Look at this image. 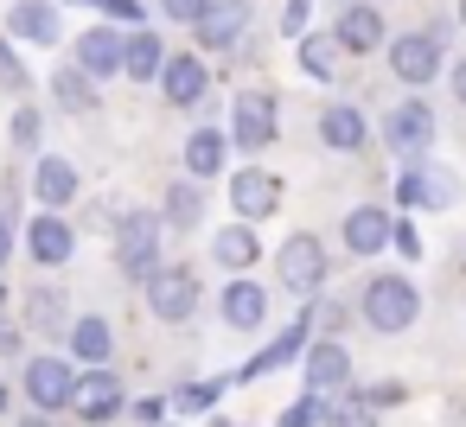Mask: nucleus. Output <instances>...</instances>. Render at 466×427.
I'll list each match as a JSON object with an SVG mask.
<instances>
[{
    "mask_svg": "<svg viewBox=\"0 0 466 427\" xmlns=\"http://www.w3.org/2000/svg\"><path fill=\"white\" fill-rule=\"evenodd\" d=\"M415 313H421V293H415L402 274H377V281L364 287V325H377V332H409Z\"/></svg>",
    "mask_w": 466,
    "mask_h": 427,
    "instance_id": "1",
    "label": "nucleus"
},
{
    "mask_svg": "<svg viewBox=\"0 0 466 427\" xmlns=\"http://www.w3.org/2000/svg\"><path fill=\"white\" fill-rule=\"evenodd\" d=\"M116 262H122V274L154 281L160 274V217H147V211L122 217L116 223Z\"/></svg>",
    "mask_w": 466,
    "mask_h": 427,
    "instance_id": "2",
    "label": "nucleus"
},
{
    "mask_svg": "<svg viewBox=\"0 0 466 427\" xmlns=\"http://www.w3.org/2000/svg\"><path fill=\"white\" fill-rule=\"evenodd\" d=\"M147 306H154V319H167V325L192 319V313H198V274H192V268H160V274L147 281Z\"/></svg>",
    "mask_w": 466,
    "mask_h": 427,
    "instance_id": "3",
    "label": "nucleus"
},
{
    "mask_svg": "<svg viewBox=\"0 0 466 427\" xmlns=\"http://www.w3.org/2000/svg\"><path fill=\"white\" fill-rule=\"evenodd\" d=\"M281 281H288V293H319V281H326V249H319V236H288L281 243Z\"/></svg>",
    "mask_w": 466,
    "mask_h": 427,
    "instance_id": "4",
    "label": "nucleus"
},
{
    "mask_svg": "<svg viewBox=\"0 0 466 427\" xmlns=\"http://www.w3.org/2000/svg\"><path fill=\"white\" fill-rule=\"evenodd\" d=\"M230 122H237V128H230L237 147H243V154H262V147L275 141V96H268V90H243Z\"/></svg>",
    "mask_w": 466,
    "mask_h": 427,
    "instance_id": "5",
    "label": "nucleus"
},
{
    "mask_svg": "<svg viewBox=\"0 0 466 427\" xmlns=\"http://www.w3.org/2000/svg\"><path fill=\"white\" fill-rule=\"evenodd\" d=\"M26 395L52 414V408H65V402H77V376H71V363L65 357H33L26 363Z\"/></svg>",
    "mask_w": 466,
    "mask_h": 427,
    "instance_id": "6",
    "label": "nucleus"
},
{
    "mask_svg": "<svg viewBox=\"0 0 466 427\" xmlns=\"http://www.w3.org/2000/svg\"><path fill=\"white\" fill-rule=\"evenodd\" d=\"M390 71H396L402 84H428V77L441 71V39H434V33H402V39L390 45Z\"/></svg>",
    "mask_w": 466,
    "mask_h": 427,
    "instance_id": "7",
    "label": "nucleus"
},
{
    "mask_svg": "<svg viewBox=\"0 0 466 427\" xmlns=\"http://www.w3.org/2000/svg\"><path fill=\"white\" fill-rule=\"evenodd\" d=\"M77 71L84 77H109V71H128V39H116L109 26H90L77 39Z\"/></svg>",
    "mask_w": 466,
    "mask_h": 427,
    "instance_id": "8",
    "label": "nucleus"
},
{
    "mask_svg": "<svg viewBox=\"0 0 466 427\" xmlns=\"http://www.w3.org/2000/svg\"><path fill=\"white\" fill-rule=\"evenodd\" d=\"M230 204H237V217H243V223H262V217L281 204L275 173H256V166H249V173H237V179H230Z\"/></svg>",
    "mask_w": 466,
    "mask_h": 427,
    "instance_id": "9",
    "label": "nucleus"
},
{
    "mask_svg": "<svg viewBox=\"0 0 466 427\" xmlns=\"http://www.w3.org/2000/svg\"><path fill=\"white\" fill-rule=\"evenodd\" d=\"M26 249H33V262H46V268H58V262H71V249H77V236H71V223H65L58 211H39V217L26 223Z\"/></svg>",
    "mask_w": 466,
    "mask_h": 427,
    "instance_id": "10",
    "label": "nucleus"
},
{
    "mask_svg": "<svg viewBox=\"0 0 466 427\" xmlns=\"http://www.w3.org/2000/svg\"><path fill=\"white\" fill-rule=\"evenodd\" d=\"M460 185L441 173V166H415V173H396V204H453Z\"/></svg>",
    "mask_w": 466,
    "mask_h": 427,
    "instance_id": "11",
    "label": "nucleus"
},
{
    "mask_svg": "<svg viewBox=\"0 0 466 427\" xmlns=\"http://www.w3.org/2000/svg\"><path fill=\"white\" fill-rule=\"evenodd\" d=\"M243 26H249V0H211V14L198 20V45L224 52V45L243 39Z\"/></svg>",
    "mask_w": 466,
    "mask_h": 427,
    "instance_id": "12",
    "label": "nucleus"
},
{
    "mask_svg": "<svg viewBox=\"0 0 466 427\" xmlns=\"http://www.w3.org/2000/svg\"><path fill=\"white\" fill-rule=\"evenodd\" d=\"M332 39H339L351 58H358V52H377V45H383V14H377V7H345Z\"/></svg>",
    "mask_w": 466,
    "mask_h": 427,
    "instance_id": "13",
    "label": "nucleus"
},
{
    "mask_svg": "<svg viewBox=\"0 0 466 427\" xmlns=\"http://www.w3.org/2000/svg\"><path fill=\"white\" fill-rule=\"evenodd\" d=\"M383 134H390V147H396V154H415V147H428V134H434V115H428V103H402V109L383 122Z\"/></svg>",
    "mask_w": 466,
    "mask_h": 427,
    "instance_id": "14",
    "label": "nucleus"
},
{
    "mask_svg": "<svg viewBox=\"0 0 466 427\" xmlns=\"http://www.w3.org/2000/svg\"><path fill=\"white\" fill-rule=\"evenodd\" d=\"M84 421H109L116 408H122V382L109 376V370H96V376H77V402H71Z\"/></svg>",
    "mask_w": 466,
    "mask_h": 427,
    "instance_id": "15",
    "label": "nucleus"
},
{
    "mask_svg": "<svg viewBox=\"0 0 466 427\" xmlns=\"http://www.w3.org/2000/svg\"><path fill=\"white\" fill-rule=\"evenodd\" d=\"M7 33L33 39V45H52L58 39V7H52V0H20V7L7 14Z\"/></svg>",
    "mask_w": 466,
    "mask_h": 427,
    "instance_id": "16",
    "label": "nucleus"
},
{
    "mask_svg": "<svg viewBox=\"0 0 466 427\" xmlns=\"http://www.w3.org/2000/svg\"><path fill=\"white\" fill-rule=\"evenodd\" d=\"M319 134H326V147L358 154V147H364V109H358V103H332V109L319 115Z\"/></svg>",
    "mask_w": 466,
    "mask_h": 427,
    "instance_id": "17",
    "label": "nucleus"
},
{
    "mask_svg": "<svg viewBox=\"0 0 466 427\" xmlns=\"http://www.w3.org/2000/svg\"><path fill=\"white\" fill-rule=\"evenodd\" d=\"M345 243H351V255H377L383 243H396V223H390L383 211H370V204H364V211H351V217H345Z\"/></svg>",
    "mask_w": 466,
    "mask_h": 427,
    "instance_id": "18",
    "label": "nucleus"
},
{
    "mask_svg": "<svg viewBox=\"0 0 466 427\" xmlns=\"http://www.w3.org/2000/svg\"><path fill=\"white\" fill-rule=\"evenodd\" d=\"M351 382V357H345V344H313L307 351V389H345Z\"/></svg>",
    "mask_w": 466,
    "mask_h": 427,
    "instance_id": "19",
    "label": "nucleus"
},
{
    "mask_svg": "<svg viewBox=\"0 0 466 427\" xmlns=\"http://www.w3.org/2000/svg\"><path fill=\"white\" fill-rule=\"evenodd\" d=\"M307 325H313V319H294V325H288V332H281V338H275L262 357H249V363L237 370V382H249V376H262V370H281V363H294V357H300V344H307Z\"/></svg>",
    "mask_w": 466,
    "mask_h": 427,
    "instance_id": "20",
    "label": "nucleus"
},
{
    "mask_svg": "<svg viewBox=\"0 0 466 427\" xmlns=\"http://www.w3.org/2000/svg\"><path fill=\"white\" fill-rule=\"evenodd\" d=\"M33 192H39V204H46V211L71 204V198H77V173H71V160H39V173H33Z\"/></svg>",
    "mask_w": 466,
    "mask_h": 427,
    "instance_id": "21",
    "label": "nucleus"
},
{
    "mask_svg": "<svg viewBox=\"0 0 466 427\" xmlns=\"http://www.w3.org/2000/svg\"><path fill=\"white\" fill-rule=\"evenodd\" d=\"M160 84H167V103H179V109H192V103L205 96V84H211V77H205V65H198V58H173Z\"/></svg>",
    "mask_w": 466,
    "mask_h": 427,
    "instance_id": "22",
    "label": "nucleus"
},
{
    "mask_svg": "<svg viewBox=\"0 0 466 427\" xmlns=\"http://www.w3.org/2000/svg\"><path fill=\"white\" fill-rule=\"evenodd\" d=\"M211 249H218V262H224V268H237V274H249V268H256V255H262V243H256V230H249V223L218 230V243H211Z\"/></svg>",
    "mask_w": 466,
    "mask_h": 427,
    "instance_id": "23",
    "label": "nucleus"
},
{
    "mask_svg": "<svg viewBox=\"0 0 466 427\" xmlns=\"http://www.w3.org/2000/svg\"><path fill=\"white\" fill-rule=\"evenodd\" d=\"M339 52H345L339 39H326V33H307V39H300V71H307L313 84H332V77H339Z\"/></svg>",
    "mask_w": 466,
    "mask_h": 427,
    "instance_id": "24",
    "label": "nucleus"
},
{
    "mask_svg": "<svg viewBox=\"0 0 466 427\" xmlns=\"http://www.w3.org/2000/svg\"><path fill=\"white\" fill-rule=\"evenodd\" d=\"M262 313H268V293L256 287V281H230V293H224V319L230 325H262Z\"/></svg>",
    "mask_w": 466,
    "mask_h": 427,
    "instance_id": "25",
    "label": "nucleus"
},
{
    "mask_svg": "<svg viewBox=\"0 0 466 427\" xmlns=\"http://www.w3.org/2000/svg\"><path fill=\"white\" fill-rule=\"evenodd\" d=\"M167 65H173V58H167V45H160L154 33H135V39H128V77L147 84V77H167Z\"/></svg>",
    "mask_w": 466,
    "mask_h": 427,
    "instance_id": "26",
    "label": "nucleus"
},
{
    "mask_svg": "<svg viewBox=\"0 0 466 427\" xmlns=\"http://www.w3.org/2000/svg\"><path fill=\"white\" fill-rule=\"evenodd\" d=\"M186 166H192V179H211V173L224 166V134H211V128H198V134L186 141Z\"/></svg>",
    "mask_w": 466,
    "mask_h": 427,
    "instance_id": "27",
    "label": "nucleus"
},
{
    "mask_svg": "<svg viewBox=\"0 0 466 427\" xmlns=\"http://www.w3.org/2000/svg\"><path fill=\"white\" fill-rule=\"evenodd\" d=\"M71 351L103 370V357H109V325H103V319H77V325H71Z\"/></svg>",
    "mask_w": 466,
    "mask_h": 427,
    "instance_id": "28",
    "label": "nucleus"
},
{
    "mask_svg": "<svg viewBox=\"0 0 466 427\" xmlns=\"http://www.w3.org/2000/svg\"><path fill=\"white\" fill-rule=\"evenodd\" d=\"M52 96H58V103H65V109H77V115H84V109H96V90H90V77H84V71H77V65H71V71H58V77H52Z\"/></svg>",
    "mask_w": 466,
    "mask_h": 427,
    "instance_id": "29",
    "label": "nucleus"
},
{
    "mask_svg": "<svg viewBox=\"0 0 466 427\" xmlns=\"http://www.w3.org/2000/svg\"><path fill=\"white\" fill-rule=\"evenodd\" d=\"M198 217H205V192H198V179H179L167 192V223H198Z\"/></svg>",
    "mask_w": 466,
    "mask_h": 427,
    "instance_id": "30",
    "label": "nucleus"
},
{
    "mask_svg": "<svg viewBox=\"0 0 466 427\" xmlns=\"http://www.w3.org/2000/svg\"><path fill=\"white\" fill-rule=\"evenodd\" d=\"M26 313H33V325H46V332H52V325H58V319H65V300H58V293H46V287H39V293H33V300H26Z\"/></svg>",
    "mask_w": 466,
    "mask_h": 427,
    "instance_id": "31",
    "label": "nucleus"
},
{
    "mask_svg": "<svg viewBox=\"0 0 466 427\" xmlns=\"http://www.w3.org/2000/svg\"><path fill=\"white\" fill-rule=\"evenodd\" d=\"M218 389H224V382H179V389H173V402H179V408H211V402H218Z\"/></svg>",
    "mask_w": 466,
    "mask_h": 427,
    "instance_id": "32",
    "label": "nucleus"
},
{
    "mask_svg": "<svg viewBox=\"0 0 466 427\" xmlns=\"http://www.w3.org/2000/svg\"><path fill=\"white\" fill-rule=\"evenodd\" d=\"M160 7H167L173 20H186V26H198V20L211 14V0H160Z\"/></svg>",
    "mask_w": 466,
    "mask_h": 427,
    "instance_id": "33",
    "label": "nucleus"
},
{
    "mask_svg": "<svg viewBox=\"0 0 466 427\" xmlns=\"http://www.w3.org/2000/svg\"><path fill=\"white\" fill-rule=\"evenodd\" d=\"M319 414H326V402H313V395H307V402H294V408L281 414V427H313Z\"/></svg>",
    "mask_w": 466,
    "mask_h": 427,
    "instance_id": "34",
    "label": "nucleus"
},
{
    "mask_svg": "<svg viewBox=\"0 0 466 427\" xmlns=\"http://www.w3.org/2000/svg\"><path fill=\"white\" fill-rule=\"evenodd\" d=\"M307 14H313V0H288V20H281V26H288V39H294V45L307 39Z\"/></svg>",
    "mask_w": 466,
    "mask_h": 427,
    "instance_id": "35",
    "label": "nucleus"
},
{
    "mask_svg": "<svg viewBox=\"0 0 466 427\" xmlns=\"http://www.w3.org/2000/svg\"><path fill=\"white\" fill-rule=\"evenodd\" d=\"M14 141L20 147H39V109H20L14 115Z\"/></svg>",
    "mask_w": 466,
    "mask_h": 427,
    "instance_id": "36",
    "label": "nucleus"
},
{
    "mask_svg": "<svg viewBox=\"0 0 466 427\" xmlns=\"http://www.w3.org/2000/svg\"><path fill=\"white\" fill-rule=\"evenodd\" d=\"M0 84H7V90H20V84H26V71H20V58H14V45H7V39H0Z\"/></svg>",
    "mask_w": 466,
    "mask_h": 427,
    "instance_id": "37",
    "label": "nucleus"
},
{
    "mask_svg": "<svg viewBox=\"0 0 466 427\" xmlns=\"http://www.w3.org/2000/svg\"><path fill=\"white\" fill-rule=\"evenodd\" d=\"M160 414H167V402H160V395H141V402H135V421H141V427H147V421H160Z\"/></svg>",
    "mask_w": 466,
    "mask_h": 427,
    "instance_id": "38",
    "label": "nucleus"
},
{
    "mask_svg": "<svg viewBox=\"0 0 466 427\" xmlns=\"http://www.w3.org/2000/svg\"><path fill=\"white\" fill-rule=\"evenodd\" d=\"M396 249H402V255H421V236H415L409 223H396Z\"/></svg>",
    "mask_w": 466,
    "mask_h": 427,
    "instance_id": "39",
    "label": "nucleus"
},
{
    "mask_svg": "<svg viewBox=\"0 0 466 427\" xmlns=\"http://www.w3.org/2000/svg\"><path fill=\"white\" fill-rule=\"evenodd\" d=\"M103 14H116V20H141V7H135V0H103Z\"/></svg>",
    "mask_w": 466,
    "mask_h": 427,
    "instance_id": "40",
    "label": "nucleus"
},
{
    "mask_svg": "<svg viewBox=\"0 0 466 427\" xmlns=\"http://www.w3.org/2000/svg\"><path fill=\"white\" fill-rule=\"evenodd\" d=\"M339 319H345V313H339V306H313V325H319V332H332V325H339Z\"/></svg>",
    "mask_w": 466,
    "mask_h": 427,
    "instance_id": "41",
    "label": "nucleus"
},
{
    "mask_svg": "<svg viewBox=\"0 0 466 427\" xmlns=\"http://www.w3.org/2000/svg\"><path fill=\"white\" fill-rule=\"evenodd\" d=\"M14 351H20V332H14V325H0V357H14Z\"/></svg>",
    "mask_w": 466,
    "mask_h": 427,
    "instance_id": "42",
    "label": "nucleus"
},
{
    "mask_svg": "<svg viewBox=\"0 0 466 427\" xmlns=\"http://www.w3.org/2000/svg\"><path fill=\"white\" fill-rule=\"evenodd\" d=\"M453 96H460V103H466V58H460V65H453Z\"/></svg>",
    "mask_w": 466,
    "mask_h": 427,
    "instance_id": "43",
    "label": "nucleus"
},
{
    "mask_svg": "<svg viewBox=\"0 0 466 427\" xmlns=\"http://www.w3.org/2000/svg\"><path fill=\"white\" fill-rule=\"evenodd\" d=\"M7 249H14V236H7V223H0V262H7Z\"/></svg>",
    "mask_w": 466,
    "mask_h": 427,
    "instance_id": "44",
    "label": "nucleus"
},
{
    "mask_svg": "<svg viewBox=\"0 0 466 427\" xmlns=\"http://www.w3.org/2000/svg\"><path fill=\"white\" fill-rule=\"evenodd\" d=\"M26 427H46V414H33V421H26Z\"/></svg>",
    "mask_w": 466,
    "mask_h": 427,
    "instance_id": "45",
    "label": "nucleus"
},
{
    "mask_svg": "<svg viewBox=\"0 0 466 427\" xmlns=\"http://www.w3.org/2000/svg\"><path fill=\"white\" fill-rule=\"evenodd\" d=\"M211 427H243V421H211Z\"/></svg>",
    "mask_w": 466,
    "mask_h": 427,
    "instance_id": "46",
    "label": "nucleus"
},
{
    "mask_svg": "<svg viewBox=\"0 0 466 427\" xmlns=\"http://www.w3.org/2000/svg\"><path fill=\"white\" fill-rule=\"evenodd\" d=\"M0 408H7V382H0Z\"/></svg>",
    "mask_w": 466,
    "mask_h": 427,
    "instance_id": "47",
    "label": "nucleus"
},
{
    "mask_svg": "<svg viewBox=\"0 0 466 427\" xmlns=\"http://www.w3.org/2000/svg\"><path fill=\"white\" fill-rule=\"evenodd\" d=\"M460 26H466V0H460Z\"/></svg>",
    "mask_w": 466,
    "mask_h": 427,
    "instance_id": "48",
    "label": "nucleus"
},
{
    "mask_svg": "<svg viewBox=\"0 0 466 427\" xmlns=\"http://www.w3.org/2000/svg\"><path fill=\"white\" fill-rule=\"evenodd\" d=\"M0 300H7V287H0Z\"/></svg>",
    "mask_w": 466,
    "mask_h": 427,
    "instance_id": "49",
    "label": "nucleus"
}]
</instances>
